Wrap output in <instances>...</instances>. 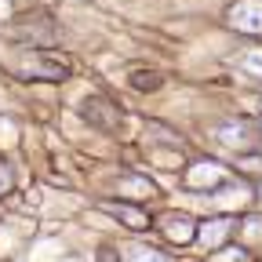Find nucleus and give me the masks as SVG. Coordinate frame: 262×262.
I'll return each instance as SVG.
<instances>
[{"mask_svg":"<svg viewBox=\"0 0 262 262\" xmlns=\"http://www.w3.org/2000/svg\"><path fill=\"white\" fill-rule=\"evenodd\" d=\"M233 229V219H211V222H204L196 233H201V241L208 244V248H219L222 241H226V233Z\"/></svg>","mask_w":262,"mask_h":262,"instance_id":"nucleus-7","label":"nucleus"},{"mask_svg":"<svg viewBox=\"0 0 262 262\" xmlns=\"http://www.w3.org/2000/svg\"><path fill=\"white\" fill-rule=\"evenodd\" d=\"M226 179H229V171L219 160H201V164H193V168L186 171V186L189 189H219V186H226Z\"/></svg>","mask_w":262,"mask_h":262,"instance_id":"nucleus-2","label":"nucleus"},{"mask_svg":"<svg viewBox=\"0 0 262 262\" xmlns=\"http://www.w3.org/2000/svg\"><path fill=\"white\" fill-rule=\"evenodd\" d=\"M131 262H171V258L160 255V251H153V248H139L135 255H131Z\"/></svg>","mask_w":262,"mask_h":262,"instance_id":"nucleus-11","label":"nucleus"},{"mask_svg":"<svg viewBox=\"0 0 262 262\" xmlns=\"http://www.w3.org/2000/svg\"><path fill=\"white\" fill-rule=\"evenodd\" d=\"M160 226H164V233H168V241H175V244H189L196 237V222L189 215H168Z\"/></svg>","mask_w":262,"mask_h":262,"instance_id":"nucleus-5","label":"nucleus"},{"mask_svg":"<svg viewBox=\"0 0 262 262\" xmlns=\"http://www.w3.org/2000/svg\"><path fill=\"white\" fill-rule=\"evenodd\" d=\"M211 262H248V251L244 248H226V251H215Z\"/></svg>","mask_w":262,"mask_h":262,"instance_id":"nucleus-10","label":"nucleus"},{"mask_svg":"<svg viewBox=\"0 0 262 262\" xmlns=\"http://www.w3.org/2000/svg\"><path fill=\"white\" fill-rule=\"evenodd\" d=\"M131 84H135V88H160V77L157 73H135Z\"/></svg>","mask_w":262,"mask_h":262,"instance_id":"nucleus-12","label":"nucleus"},{"mask_svg":"<svg viewBox=\"0 0 262 262\" xmlns=\"http://www.w3.org/2000/svg\"><path fill=\"white\" fill-rule=\"evenodd\" d=\"M215 135L226 142V146H241V149H248L251 146V139H255V131L244 124V120H229V124H222Z\"/></svg>","mask_w":262,"mask_h":262,"instance_id":"nucleus-6","label":"nucleus"},{"mask_svg":"<svg viewBox=\"0 0 262 262\" xmlns=\"http://www.w3.org/2000/svg\"><path fill=\"white\" fill-rule=\"evenodd\" d=\"M110 211H113V215H117V219H124V222H127V226H135V229H142V226H146V222H149V219H146V215H142V211H131V204H113V208H110Z\"/></svg>","mask_w":262,"mask_h":262,"instance_id":"nucleus-8","label":"nucleus"},{"mask_svg":"<svg viewBox=\"0 0 262 262\" xmlns=\"http://www.w3.org/2000/svg\"><path fill=\"white\" fill-rule=\"evenodd\" d=\"M241 70H248L251 77H262V51H244L241 55Z\"/></svg>","mask_w":262,"mask_h":262,"instance_id":"nucleus-9","label":"nucleus"},{"mask_svg":"<svg viewBox=\"0 0 262 262\" xmlns=\"http://www.w3.org/2000/svg\"><path fill=\"white\" fill-rule=\"evenodd\" d=\"M80 113L95 124V127H117L120 124V110L110 102V98H102V95H91V98H84V106H80Z\"/></svg>","mask_w":262,"mask_h":262,"instance_id":"nucleus-4","label":"nucleus"},{"mask_svg":"<svg viewBox=\"0 0 262 262\" xmlns=\"http://www.w3.org/2000/svg\"><path fill=\"white\" fill-rule=\"evenodd\" d=\"M18 77H26V80H66L70 77V58L51 55V51H37L18 66Z\"/></svg>","mask_w":262,"mask_h":262,"instance_id":"nucleus-1","label":"nucleus"},{"mask_svg":"<svg viewBox=\"0 0 262 262\" xmlns=\"http://www.w3.org/2000/svg\"><path fill=\"white\" fill-rule=\"evenodd\" d=\"M226 18L237 33H262V0H241L229 8Z\"/></svg>","mask_w":262,"mask_h":262,"instance_id":"nucleus-3","label":"nucleus"}]
</instances>
